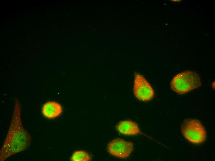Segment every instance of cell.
<instances>
[{
	"label": "cell",
	"mask_w": 215,
	"mask_h": 161,
	"mask_svg": "<svg viewBox=\"0 0 215 161\" xmlns=\"http://www.w3.org/2000/svg\"><path fill=\"white\" fill-rule=\"evenodd\" d=\"M181 131L183 137L193 143H200L206 138L205 130L197 120H185L182 124Z\"/></svg>",
	"instance_id": "3957f363"
},
{
	"label": "cell",
	"mask_w": 215,
	"mask_h": 161,
	"mask_svg": "<svg viewBox=\"0 0 215 161\" xmlns=\"http://www.w3.org/2000/svg\"><path fill=\"white\" fill-rule=\"evenodd\" d=\"M116 128L120 133L125 135H134L141 133L138 125L131 120H124L120 122Z\"/></svg>",
	"instance_id": "8992f818"
},
{
	"label": "cell",
	"mask_w": 215,
	"mask_h": 161,
	"mask_svg": "<svg viewBox=\"0 0 215 161\" xmlns=\"http://www.w3.org/2000/svg\"><path fill=\"white\" fill-rule=\"evenodd\" d=\"M21 110L19 102L16 99L9 128L0 149V161L27 150L30 145L31 137L23 125Z\"/></svg>",
	"instance_id": "6da1fadb"
},
{
	"label": "cell",
	"mask_w": 215,
	"mask_h": 161,
	"mask_svg": "<svg viewBox=\"0 0 215 161\" xmlns=\"http://www.w3.org/2000/svg\"><path fill=\"white\" fill-rule=\"evenodd\" d=\"M133 91L136 97L142 101L150 100L154 96V91L150 84L139 74L135 75Z\"/></svg>",
	"instance_id": "277c9868"
},
{
	"label": "cell",
	"mask_w": 215,
	"mask_h": 161,
	"mask_svg": "<svg viewBox=\"0 0 215 161\" xmlns=\"http://www.w3.org/2000/svg\"><path fill=\"white\" fill-rule=\"evenodd\" d=\"M91 159L90 155L86 152L82 151H77L73 154L71 160L74 161H88Z\"/></svg>",
	"instance_id": "ba28073f"
},
{
	"label": "cell",
	"mask_w": 215,
	"mask_h": 161,
	"mask_svg": "<svg viewBox=\"0 0 215 161\" xmlns=\"http://www.w3.org/2000/svg\"><path fill=\"white\" fill-rule=\"evenodd\" d=\"M133 149V144L120 138H116L108 145V152L116 157L121 158L128 157Z\"/></svg>",
	"instance_id": "5b68a950"
},
{
	"label": "cell",
	"mask_w": 215,
	"mask_h": 161,
	"mask_svg": "<svg viewBox=\"0 0 215 161\" xmlns=\"http://www.w3.org/2000/svg\"><path fill=\"white\" fill-rule=\"evenodd\" d=\"M61 105L57 102L49 101L45 103L43 106L42 113L45 117L53 118L59 116L62 112Z\"/></svg>",
	"instance_id": "52a82bcc"
},
{
	"label": "cell",
	"mask_w": 215,
	"mask_h": 161,
	"mask_svg": "<svg viewBox=\"0 0 215 161\" xmlns=\"http://www.w3.org/2000/svg\"><path fill=\"white\" fill-rule=\"evenodd\" d=\"M201 85L199 75L191 71H183L176 75L171 83V89L179 94H185Z\"/></svg>",
	"instance_id": "7a4b0ae2"
}]
</instances>
